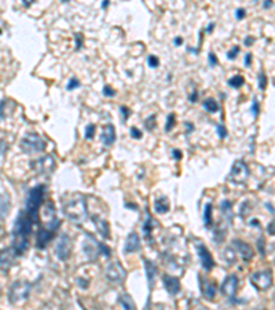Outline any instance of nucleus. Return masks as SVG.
Instances as JSON below:
<instances>
[{"label": "nucleus", "mask_w": 275, "mask_h": 310, "mask_svg": "<svg viewBox=\"0 0 275 310\" xmlns=\"http://www.w3.org/2000/svg\"><path fill=\"white\" fill-rule=\"evenodd\" d=\"M33 219L26 211H21L17 218L13 232V248L17 255H22L29 247V235L32 232Z\"/></svg>", "instance_id": "obj_1"}, {"label": "nucleus", "mask_w": 275, "mask_h": 310, "mask_svg": "<svg viewBox=\"0 0 275 310\" xmlns=\"http://www.w3.org/2000/svg\"><path fill=\"white\" fill-rule=\"evenodd\" d=\"M64 212L69 219L74 223H83L88 217V210H87V201L86 197L81 195L70 199L64 207Z\"/></svg>", "instance_id": "obj_2"}, {"label": "nucleus", "mask_w": 275, "mask_h": 310, "mask_svg": "<svg viewBox=\"0 0 275 310\" xmlns=\"http://www.w3.org/2000/svg\"><path fill=\"white\" fill-rule=\"evenodd\" d=\"M44 195H46L44 185H39V186H34L29 190V195L26 199V210L25 211L29 214V217L32 218L34 223L39 222V208L44 201Z\"/></svg>", "instance_id": "obj_3"}, {"label": "nucleus", "mask_w": 275, "mask_h": 310, "mask_svg": "<svg viewBox=\"0 0 275 310\" xmlns=\"http://www.w3.org/2000/svg\"><path fill=\"white\" fill-rule=\"evenodd\" d=\"M46 146H47V145H46L44 139L41 138L40 135L34 134V132L28 134V135L21 141V149L24 150L25 153H28V155L43 152V150L46 149Z\"/></svg>", "instance_id": "obj_4"}, {"label": "nucleus", "mask_w": 275, "mask_h": 310, "mask_svg": "<svg viewBox=\"0 0 275 310\" xmlns=\"http://www.w3.org/2000/svg\"><path fill=\"white\" fill-rule=\"evenodd\" d=\"M31 292V284L26 281H17L13 284L11 290H10V302L13 305H18V303L24 302L28 299Z\"/></svg>", "instance_id": "obj_5"}, {"label": "nucleus", "mask_w": 275, "mask_h": 310, "mask_svg": "<svg viewBox=\"0 0 275 310\" xmlns=\"http://www.w3.org/2000/svg\"><path fill=\"white\" fill-rule=\"evenodd\" d=\"M252 286L259 291H266L273 286V272L270 269L256 272L251 276Z\"/></svg>", "instance_id": "obj_6"}, {"label": "nucleus", "mask_w": 275, "mask_h": 310, "mask_svg": "<svg viewBox=\"0 0 275 310\" xmlns=\"http://www.w3.org/2000/svg\"><path fill=\"white\" fill-rule=\"evenodd\" d=\"M31 167L34 172L47 175V174H51L55 170V160H54L52 156H43L37 160H33L31 163Z\"/></svg>", "instance_id": "obj_7"}, {"label": "nucleus", "mask_w": 275, "mask_h": 310, "mask_svg": "<svg viewBox=\"0 0 275 310\" xmlns=\"http://www.w3.org/2000/svg\"><path fill=\"white\" fill-rule=\"evenodd\" d=\"M249 178V167L243 160H237L230 171V180L234 183H243Z\"/></svg>", "instance_id": "obj_8"}, {"label": "nucleus", "mask_w": 275, "mask_h": 310, "mask_svg": "<svg viewBox=\"0 0 275 310\" xmlns=\"http://www.w3.org/2000/svg\"><path fill=\"white\" fill-rule=\"evenodd\" d=\"M105 276L110 283L119 284V283H122L124 278L127 277V272H125V269L122 268L119 262H113V263H110V265L106 268Z\"/></svg>", "instance_id": "obj_9"}, {"label": "nucleus", "mask_w": 275, "mask_h": 310, "mask_svg": "<svg viewBox=\"0 0 275 310\" xmlns=\"http://www.w3.org/2000/svg\"><path fill=\"white\" fill-rule=\"evenodd\" d=\"M55 254L61 261H68L72 254V243L68 235H62L55 247Z\"/></svg>", "instance_id": "obj_10"}, {"label": "nucleus", "mask_w": 275, "mask_h": 310, "mask_svg": "<svg viewBox=\"0 0 275 310\" xmlns=\"http://www.w3.org/2000/svg\"><path fill=\"white\" fill-rule=\"evenodd\" d=\"M83 250L84 253L87 254L91 261H95L98 258V255H101L99 253V243L95 240V237L91 235H86V241L83 243Z\"/></svg>", "instance_id": "obj_11"}, {"label": "nucleus", "mask_w": 275, "mask_h": 310, "mask_svg": "<svg viewBox=\"0 0 275 310\" xmlns=\"http://www.w3.org/2000/svg\"><path fill=\"white\" fill-rule=\"evenodd\" d=\"M238 284H240V280L237 277V274L228 276L222 284V288H220L222 294L226 295L227 298H234L238 291Z\"/></svg>", "instance_id": "obj_12"}, {"label": "nucleus", "mask_w": 275, "mask_h": 310, "mask_svg": "<svg viewBox=\"0 0 275 310\" xmlns=\"http://www.w3.org/2000/svg\"><path fill=\"white\" fill-rule=\"evenodd\" d=\"M18 256L16 253V250L11 247V248H6L0 253V269L3 272H7L13 268L14 265V261L16 258Z\"/></svg>", "instance_id": "obj_13"}, {"label": "nucleus", "mask_w": 275, "mask_h": 310, "mask_svg": "<svg viewBox=\"0 0 275 310\" xmlns=\"http://www.w3.org/2000/svg\"><path fill=\"white\" fill-rule=\"evenodd\" d=\"M197 251H198V256H200V259H201V265H203V268L205 270H212L213 269V266H215V261H213V258H212V255H210L209 250L205 247L204 244L201 243H197Z\"/></svg>", "instance_id": "obj_14"}, {"label": "nucleus", "mask_w": 275, "mask_h": 310, "mask_svg": "<svg viewBox=\"0 0 275 310\" xmlns=\"http://www.w3.org/2000/svg\"><path fill=\"white\" fill-rule=\"evenodd\" d=\"M233 248L237 251V254L241 255V258H242L245 262L252 261V258H253V255H255L251 245L243 243L241 240H234V241H233Z\"/></svg>", "instance_id": "obj_15"}, {"label": "nucleus", "mask_w": 275, "mask_h": 310, "mask_svg": "<svg viewBox=\"0 0 275 310\" xmlns=\"http://www.w3.org/2000/svg\"><path fill=\"white\" fill-rule=\"evenodd\" d=\"M54 236H55V230H52V229H39V233H37V248H40V250L46 248L47 244L50 243V240H52Z\"/></svg>", "instance_id": "obj_16"}, {"label": "nucleus", "mask_w": 275, "mask_h": 310, "mask_svg": "<svg viewBox=\"0 0 275 310\" xmlns=\"http://www.w3.org/2000/svg\"><path fill=\"white\" fill-rule=\"evenodd\" d=\"M162 283H164L167 291H168L171 295L179 294V291H180V281H179L178 278L173 277V276L165 274V276L162 277Z\"/></svg>", "instance_id": "obj_17"}, {"label": "nucleus", "mask_w": 275, "mask_h": 310, "mask_svg": "<svg viewBox=\"0 0 275 310\" xmlns=\"http://www.w3.org/2000/svg\"><path fill=\"white\" fill-rule=\"evenodd\" d=\"M216 283L209 281V280H201V292L208 299V301H213L216 296Z\"/></svg>", "instance_id": "obj_18"}, {"label": "nucleus", "mask_w": 275, "mask_h": 310, "mask_svg": "<svg viewBox=\"0 0 275 310\" xmlns=\"http://www.w3.org/2000/svg\"><path fill=\"white\" fill-rule=\"evenodd\" d=\"M92 220H94V223L97 226V230L101 233V236L103 238H110V226H109L107 220L98 217V215H94Z\"/></svg>", "instance_id": "obj_19"}, {"label": "nucleus", "mask_w": 275, "mask_h": 310, "mask_svg": "<svg viewBox=\"0 0 275 310\" xmlns=\"http://www.w3.org/2000/svg\"><path fill=\"white\" fill-rule=\"evenodd\" d=\"M140 248V243H139V236H138L135 232H131L130 236L127 237V241H125V247H124V251L125 254L135 253Z\"/></svg>", "instance_id": "obj_20"}, {"label": "nucleus", "mask_w": 275, "mask_h": 310, "mask_svg": "<svg viewBox=\"0 0 275 310\" xmlns=\"http://www.w3.org/2000/svg\"><path fill=\"white\" fill-rule=\"evenodd\" d=\"M145 268H146V274H147V280H149V288L150 291L153 290L154 283H155V277H157V273H158V269L157 266L154 265V262L152 261H145Z\"/></svg>", "instance_id": "obj_21"}, {"label": "nucleus", "mask_w": 275, "mask_h": 310, "mask_svg": "<svg viewBox=\"0 0 275 310\" xmlns=\"http://www.w3.org/2000/svg\"><path fill=\"white\" fill-rule=\"evenodd\" d=\"M114 141H116V128L112 124H106L102 131V142L105 146H110L113 145Z\"/></svg>", "instance_id": "obj_22"}, {"label": "nucleus", "mask_w": 275, "mask_h": 310, "mask_svg": "<svg viewBox=\"0 0 275 310\" xmlns=\"http://www.w3.org/2000/svg\"><path fill=\"white\" fill-rule=\"evenodd\" d=\"M154 207H155V211L158 214H165V212L170 211V201L167 197H158L154 203Z\"/></svg>", "instance_id": "obj_23"}, {"label": "nucleus", "mask_w": 275, "mask_h": 310, "mask_svg": "<svg viewBox=\"0 0 275 310\" xmlns=\"http://www.w3.org/2000/svg\"><path fill=\"white\" fill-rule=\"evenodd\" d=\"M10 211V200L7 196H0V219L7 217Z\"/></svg>", "instance_id": "obj_24"}, {"label": "nucleus", "mask_w": 275, "mask_h": 310, "mask_svg": "<svg viewBox=\"0 0 275 310\" xmlns=\"http://www.w3.org/2000/svg\"><path fill=\"white\" fill-rule=\"evenodd\" d=\"M204 108H205V110H208L209 113H216L219 110L218 102L213 98L205 99V101H204Z\"/></svg>", "instance_id": "obj_25"}, {"label": "nucleus", "mask_w": 275, "mask_h": 310, "mask_svg": "<svg viewBox=\"0 0 275 310\" xmlns=\"http://www.w3.org/2000/svg\"><path fill=\"white\" fill-rule=\"evenodd\" d=\"M153 218L150 215H147V219H146L145 225H143V232H145V236L147 240H152V230H153Z\"/></svg>", "instance_id": "obj_26"}, {"label": "nucleus", "mask_w": 275, "mask_h": 310, "mask_svg": "<svg viewBox=\"0 0 275 310\" xmlns=\"http://www.w3.org/2000/svg\"><path fill=\"white\" fill-rule=\"evenodd\" d=\"M120 303L122 305V308H125V309H131V310L135 309V303H134V301L131 299L130 295L122 294L121 296H120Z\"/></svg>", "instance_id": "obj_27"}, {"label": "nucleus", "mask_w": 275, "mask_h": 310, "mask_svg": "<svg viewBox=\"0 0 275 310\" xmlns=\"http://www.w3.org/2000/svg\"><path fill=\"white\" fill-rule=\"evenodd\" d=\"M204 223H205L206 228H209L212 225V204L210 203H208L205 210H204Z\"/></svg>", "instance_id": "obj_28"}, {"label": "nucleus", "mask_w": 275, "mask_h": 310, "mask_svg": "<svg viewBox=\"0 0 275 310\" xmlns=\"http://www.w3.org/2000/svg\"><path fill=\"white\" fill-rule=\"evenodd\" d=\"M220 208H222V212H223V214L227 217V219H231V217H233V211H231V201H228V200L222 201Z\"/></svg>", "instance_id": "obj_29"}, {"label": "nucleus", "mask_w": 275, "mask_h": 310, "mask_svg": "<svg viewBox=\"0 0 275 310\" xmlns=\"http://www.w3.org/2000/svg\"><path fill=\"white\" fill-rule=\"evenodd\" d=\"M243 83H245V80H243V77L242 76H233L230 80H228V84L231 86V87H234V89H240L241 86H243Z\"/></svg>", "instance_id": "obj_30"}, {"label": "nucleus", "mask_w": 275, "mask_h": 310, "mask_svg": "<svg viewBox=\"0 0 275 310\" xmlns=\"http://www.w3.org/2000/svg\"><path fill=\"white\" fill-rule=\"evenodd\" d=\"M224 259H226L228 263H234L235 259H237V251L234 248H227L224 251Z\"/></svg>", "instance_id": "obj_31"}, {"label": "nucleus", "mask_w": 275, "mask_h": 310, "mask_svg": "<svg viewBox=\"0 0 275 310\" xmlns=\"http://www.w3.org/2000/svg\"><path fill=\"white\" fill-rule=\"evenodd\" d=\"M95 135V126L94 124H88L87 128H86V138L92 139Z\"/></svg>", "instance_id": "obj_32"}, {"label": "nucleus", "mask_w": 275, "mask_h": 310, "mask_svg": "<svg viewBox=\"0 0 275 310\" xmlns=\"http://www.w3.org/2000/svg\"><path fill=\"white\" fill-rule=\"evenodd\" d=\"M99 253H101V255H105L106 258H109L110 256V248L103 243H99Z\"/></svg>", "instance_id": "obj_33"}, {"label": "nucleus", "mask_w": 275, "mask_h": 310, "mask_svg": "<svg viewBox=\"0 0 275 310\" xmlns=\"http://www.w3.org/2000/svg\"><path fill=\"white\" fill-rule=\"evenodd\" d=\"M266 86H267V77H266V74L261 73L259 77L260 90H266Z\"/></svg>", "instance_id": "obj_34"}, {"label": "nucleus", "mask_w": 275, "mask_h": 310, "mask_svg": "<svg viewBox=\"0 0 275 310\" xmlns=\"http://www.w3.org/2000/svg\"><path fill=\"white\" fill-rule=\"evenodd\" d=\"M173 126H175V114H171L168 117V123L165 126V131H171L173 128Z\"/></svg>", "instance_id": "obj_35"}, {"label": "nucleus", "mask_w": 275, "mask_h": 310, "mask_svg": "<svg viewBox=\"0 0 275 310\" xmlns=\"http://www.w3.org/2000/svg\"><path fill=\"white\" fill-rule=\"evenodd\" d=\"M79 86H80V82H79L76 77H72V80L68 84V90H74V89H77Z\"/></svg>", "instance_id": "obj_36"}, {"label": "nucleus", "mask_w": 275, "mask_h": 310, "mask_svg": "<svg viewBox=\"0 0 275 310\" xmlns=\"http://www.w3.org/2000/svg\"><path fill=\"white\" fill-rule=\"evenodd\" d=\"M131 137L135 139H140L142 138V132H140V130H138L137 127H132L131 128Z\"/></svg>", "instance_id": "obj_37"}, {"label": "nucleus", "mask_w": 275, "mask_h": 310, "mask_svg": "<svg viewBox=\"0 0 275 310\" xmlns=\"http://www.w3.org/2000/svg\"><path fill=\"white\" fill-rule=\"evenodd\" d=\"M238 53H240V47H238V46H234L233 49L228 51V54H227V55H228V58H230V59H234V58L237 57V54H238Z\"/></svg>", "instance_id": "obj_38"}, {"label": "nucleus", "mask_w": 275, "mask_h": 310, "mask_svg": "<svg viewBox=\"0 0 275 310\" xmlns=\"http://www.w3.org/2000/svg\"><path fill=\"white\" fill-rule=\"evenodd\" d=\"M218 131H219V137H220V138H226V137H227V130H226V127H224L223 124H220V126H218Z\"/></svg>", "instance_id": "obj_39"}, {"label": "nucleus", "mask_w": 275, "mask_h": 310, "mask_svg": "<svg viewBox=\"0 0 275 310\" xmlns=\"http://www.w3.org/2000/svg\"><path fill=\"white\" fill-rule=\"evenodd\" d=\"M154 120H155V116H152V117H150V120L147 119V120H146V128L153 130L154 126H155V122H154Z\"/></svg>", "instance_id": "obj_40"}, {"label": "nucleus", "mask_w": 275, "mask_h": 310, "mask_svg": "<svg viewBox=\"0 0 275 310\" xmlns=\"http://www.w3.org/2000/svg\"><path fill=\"white\" fill-rule=\"evenodd\" d=\"M149 66H152V68H157L158 66V59H157V57H154V55L149 57Z\"/></svg>", "instance_id": "obj_41"}, {"label": "nucleus", "mask_w": 275, "mask_h": 310, "mask_svg": "<svg viewBox=\"0 0 275 310\" xmlns=\"http://www.w3.org/2000/svg\"><path fill=\"white\" fill-rule=\"evenodd\" d=\"M267 232H268V235L275 236V219L270 222V225L267 226Z\"/></svg>", "instance_id": "obj_42"}, {"label": "nucleus", "mask_w": 275, "mask_h": 310, "mask_svg": "<svg viewBox=\"0 0 275 310\" xmlns=\"http://www.w3.org/2000/svg\"><path fill=\"white\" fill-rule=\"evenodd\" d=\"M103 94L105 95H107V97H112V95H114L116 94V91L110 87V86H106L105 89H103Z\"/></svg>", "instance_id": "obj_43"}, {"label": "nucleus", "mask_w": 275, "mask_h": 310, "mask_svg": "<svg viewBox=\"0 0 275 310\" xmlns=\"http://www.w3.org/2000/svg\"><path fill=\"white\" fill-rule=\"evenodd\" d=\"M209 62L212 66L218 65V58H216V55H215L213 53H210L209 54Z\"/></svg>", "instance_id": "obj_44"}, {"label": "nucleus", "mask_w": 275, "mask_h": 310, "mask_svg": "<svg viewBox=\"0 0 275 310\" xmlns=\"http://www.w3.org/2000/svg\"><path fill=\"white\" fill-rule=\"evenodd\" d=\"M258 247H260V253H261V255H264V240L263 238H260V240H258Z\"/></svg>", "instance_id": "obj_45"}, {"label": "nucleus", "mask_w": 275, "mask_h": 310, "mask_svg": "<svg viewBox=\"0 0 275 310\" xmlns=\"http://www.w3.org/2000/svg\"><path fill=\"white\" fill-rule=\"evenodd\" d=\"M245 14H246L245 10H243V8H240V10H237V14H235V16H237L238 19H242L243 17H245Z\"/></svg>", "instance_id": "obj_46"}, {"label": "nucleus", "mask_w": 275, "mask_h": 310, "mask_svg": "<svg viewBox=\"0 0 275 310\" xmlns=\"http://www.w3.org/2000/svg\"><path fill=\"white\" fill-rule=\"evenodd\" d=\"M76 40H77V50H80L81 44H83V36H81L80 33L76 35Z\"/></svg>", "instance_id": "obj_47"}, {"label": "nucleus", "mask_w": 275, "mask_h": 310, "mask_svg": "<svg viewBox=\"0 0 275 310\" xmlns=\"http://www.w3.org/2000/svg\"><path fill=\"white\" fill-rule=\"evenodd\" d=\"M252 110H253V114H255V116H258V113H259V106H258V102H256V101H253Z\"/></svg>", "instance_id": "obj_48"}, {"label": "nucleus", "mask_w": 275, "mask_h": 310, "mask_svg": "<svg viewBox=\"0 0 275 310\" xmlns=\"http://www.w3.org/2000/svg\"><path fill=\"white\" fill-rule=\"evenodd\" d=\"M121 112H122V114H124V119H127V117H128V116H130V109H128V108H125V106H122L121 108Z\"/></svg>", "instance_id": "obj_49"}, {"label": "nucleus", "mask_w": 275, "mask_h": 310, "mask_svg": "<svg viewBox=\"0 0 275 310\" xmlns=\"http://www.w3.org/2000/svg\"><path fill=\"white\" fill-rule=\"evenodd\" d=\"M173 157H175L176 160H180V159H182V152L178 150V149H175V150H173Z\"/></svg>", "instance_id": "obj_50"}, {"label": "nucleus", "mask_w": 275, "mask_h": 310, "mask_svg": "<svg viewBox=\"0 0 275 310\" xmlns=\"http://www.w3.org/2000/svg\"><path fill=\"white\" fill-rule=\"evenodd\" d=\"M245 64H246V66L252 65V54H246V57H245Z\"/></svg>", "instance_id": "obj_51"}, {"label": "nucleus", "mask_w": 275, "mask_h": 310, "mask_svg": "<svg viewBox=\"0 0 275 310\" xmlns=\"http://www.w3.org/2000/svg\"><path fill=\"white\" fill-rule=\"evenodd\" d=\"M79 284H80L81 286V288H87V286H88V283H87V281H83V280H79Z\"/></svg>", "instance_id": "obj_52"}, {"label": "nucleus", "mask_w": 275, "mask_h": 310, "mask_svg": "<svg viewBox=\"0 0 275 310\" xmlns=\"http://www.w3.org/2000/svg\"><path fill=\"white\" fill-rule=\"evenodd\" d=\"M253 40H255L253 37H249V39H245V44H246V46H252V43H253Z\"/></svg>", "instance_id": "obj_53"}, {"label": "nucleus", "mask_w": 275, "mask_h": 310, "mask_svg": "<svg viewBox=\"0 0 275 310\" xmlns=\"http://www.w3.org/2000/svg\"><path fill=\"white\" fill-rule=\"evenodd\" d=\"M190 101H191V102H195V101H197V91H194V94H191Z\"/></svg>", "instance_id": "obj_54"}, {"label": "nucleus", "mask_w": 275, "mask_h": 310, "mask_svg": "<svg viewBox=\"0 0 275 310\" xmlns=\"http://www.w3.org/2000/svg\"><path fill=\"white\" fill-rule=\"evenodd\" d=\"M22 1H24V4H25V6H28V7H29V6H31V4H32L33 1H34V0H22Z\"/></svg>", "instance_id": "obj_55"}, {"label": "nucleus", "mask_w": 275, "mask_h": 310, "mask_svg": "<svg viewBox=\"0 0 275 310\" xmlns=\"http://www.w3.org/2000/svg\"><path fill=\"white\" fill-rule=\"evenodd\" d=\"M175 43H176V46H180V43H183V39H182V37H176V39H175Z\"/></svg>", "instance_id": "obj_56"}, {"label": "nucleus", "mask_w": 275, "mask_h": 310, "mask_svg": "<svg viewBox=\"0 0 275 310\" xmlns=\"http://www.w3.org/2000/svg\"><path fill=\"white\" fill-rule=\"evenodd\" d=\"M268 6H271V0H267V1H266V4H264V7L267 8Z\"/></svg>", "instance_id": "obj_57"}, {"label": "nucleus", "mask_w": 275, "mask_h": 310, "mask_svg": "<svg viewBox=\"0 0 275 310\" xmlns=\"http://www.w3.org/2000/svg\"><path fill=\"white\" fill-rule=\"evenodd\" d=\"M107 4H109V0H105V1H103V4H102V6H103V7H106V6H107Z\"/></svg>", "instance_id": "obj_58"}, {"label": "nucleus", "mask_w": 275, "mask_h": 310, "mask_svg": "<svg viewBox=\"0 0 275 310\" xmlns=\"http://www.w3.org/2000/svg\"><path fill=\"white\" fill-rule=\"evenodd\" d=\"M62 1H64V3H65V1H69V0H62Z\"/></svg>", "instance_id": "obj_59"}]
</instances>
